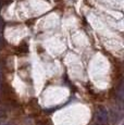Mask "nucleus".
<instances>
[{"label":"nucleus","instance_id":"nucleus-1","mask_svg":"<svg viewBox=\"0 0 124 125\" xmlns=\"http://www.w3.org/2000/svg\"><path fill=\"white\" fill-rule=\"evenodd\" d=\"M95 117L99 125H106L110 121V113L104 107H98L95 113Z\"/></svg>","mask_w":124,"mask_h":125},{"label":"nucleus","instance_id":"nucleus-2","mask_svg":"<svg viewBox=\"0 0 124 125\" xmlns=\"http://www.w3.org/2000/svg\"><path fill=\"white\" fill-rule=\"evenodd\" d=\"M3 27H4L3 21L0 18V47L3 45Z\"/></svg>","mask_w":124,"mask_h":125},{"label":"nucleus","instance_id":"nucleus-3","mask_svg":"<svg viewBox=\"0 0 124 125\" xmlns=\"http://www.w3.org/2000/svg\"><path fill=\"white\" fill-rule=\"evenodd\" d=\"M44 125H49V124H47V123H45V124H44Z\"/></svg>","mask_w":124,"mask_h":125},{"label":"nucleus","instance_id":"nucleus-4","mask_svg":"<svg viewBox=\"0 0 124 125\" xmlns=\"http://www.w3.org/2000/svg\"><path fill=\"white\" fill-rule=\"evenodd\" d=\"M93 125H99V124H93Z\"/></svg>","mask_w":124,"mask_h":125}]
</instances>
